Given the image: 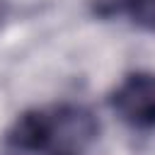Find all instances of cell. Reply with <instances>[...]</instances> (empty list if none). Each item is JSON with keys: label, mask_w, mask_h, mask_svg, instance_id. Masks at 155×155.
<instances>
[{"label": "cell", "mask_w": 155, "mask_h": 155, "mask_svg": "<svg viewBox=\"0 0 155 155\" xmlns=\"http://www.w3.org/2000/svg\"><path fill=\"white\" fill-rule=\"evenodd\" d=\"M48 155H80V153L73 150V148H61V150H53V153H48Z\"/></svg>", "instance_id": "3"}, {"label": "cell", "mask_w": 155, "mask_h": 155, "mask_svg": "<svg viewBox=\"0 0 155 155\" xmlns=\"http://www.w3.org/2000/svg\"><path fill=\"white\" fill-rule=\"evenodd\" d=\"M119 15H128L133 24L155 34V0H119Z\"/></svg>", "instance_id": "2"}, {"label": "cell", "mask_w": 155, "mask_h": 155, "mask_svg": "<svg viewBox=\"0 0 155 155\" xmlns=\"http://www.w3.org/2000/svg\"><path fill=\"white\" fill-rule=\"evenodd\" d=\"M114 114L133 131H155V73H128L109 94Z\"/></svg>", "instance_id": "1"}]
</instances>
